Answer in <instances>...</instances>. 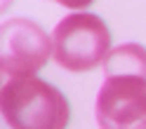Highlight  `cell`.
<instances>
[{
  "label": "cell",
  "mask_w": 146,
  "mask_h": 129,
  "mask_svg": "<svg viewBox=\"0 0 146 129\" xmlns=\"http://www.w3.org/2000/svg\"><path fill=\"white\" fill-rule=\"evenodd\" d=\"M52 59V35L33 19L14 16L0 26V70L7 78H31Z\"/></svg>",
  "instance_id": "3"
},
{
  "label": "cell",
  "mask_w": 146,
  "mask_h": 129,
  "mask_svg": "<svg viewBox=\"0 0 146 129\" xmlns=\"http://www.w3.org/2000/svg\"><path fill=\"white\" fill-rule=\"evenodd\" d=\"M94 115L99 129H146V78H104Z\"/></svg>",
  "instance_id": "4"
},
{
  "label": "cell",
  "mask_w": 146,
  "mask_h": 129,
  "mask_svg": "<svg viewBox=\"0 0 146 129\" xmlns=\"http://www.w3.org/2000/svg\"><path fill=\"white\" fill-rule=\"evenodd\" d=\"M0 113L10 129H66L71 103L61 89L40 78H7L0 89Z\"/></svg>",
  "instance_id": "1"
},
{
  "label": "cell",
  "mask_w": 146,
  "mask_h": 129,
  "mask_svg": "<svg viewBox=\"0 0 146 129\" xmlns=\"http://www.w3.org/2000/svg\"><path fill=\"white\" fill-rule=\"evenodd\" d=\"M111 52V31L99 14L71 12L52 31V59L68 73H87Z\"/></svg>",
  "instance_id": "2"
},
{
  "label": "cell",
  "mask_w": 146,
  "mask_h": 129,
  "mask_svg": "<svg viewBox=\"0 0 146 129\" xmlns=\"http://www.w3.org/2000/svg\"><path fill=\"white\" fill-rule=\"evenodd\" d=\"M50 3H57L61 7H68V10H73V12H83L85 7H90L94 3V0H50Z\"/></svg>",
  "instance_id": "6"
},
{
  "label": "cell",
  "mask_w": 146,
  "mask_h": 129,
  "mask_svg": "<svg viewBox=\"0 0 146 129\" xmlns=\"http://www.w3.org/2000/svg\"><path fill=\"white\" fill-rule=\"evenodd\" d=\"M104 75H141L146 78V47L139 42H123L108 52L104 61Z\"/></svg>",
  "instance_id": "5"
}]
</instances>
